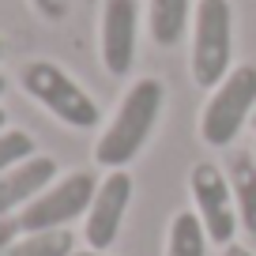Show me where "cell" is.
Returning a JSON list of instances; mask_svg holds the SVG:
<instances>
[{
  "instance_id": "6da1fadb",
  "label": "cell",
  "mask_w": 256,
  "mask_h": 256,
  "mask_svg": "<svg viewBox=\"0 0 256 256\" xmlns=\"http://www.w3.org/2000/svg\"><path fill=\"white\" fill-rule=\"evenodd\" d=\"M162 102H166V87L162 80H136L128 87V94L120 98L117 113H113L110 128L94 144V158L98 166L106 170H124L128 162L144 151V144L151 140L154 124H158V113H162Z\"/></svg>"
},
{
  "instance_id": "7a4b0ae2",
  "label": "cell",
  "mask_w": 256,
  "mask_h": 256,
  "mask_svg": "<svg viewBox=\"0 0 256 256\" xmlns=\"http://www.w3.org/2000/svg\"><path fill=\"white\" fill-rule=\"evenodd\" d=\"M234 12L230 0H200L192 19V80L196 87H218L234 72Z\"/></svg>"
},
{
  "instance_id": "3957f363",
  "label": "cell",
  "mask_w": 256,
  "mask_h": 256,
  "mask_svg": "<svg viewBox=\"0 0 256 256\" xmlns=\"http://www.w3.org/2000/svg\"><path fill=\"white\" fill-rule=\"evenodd\" d=\"M23 90L38 106H46L60 124L68 128H94L98 124V106L72 76L53 60H30L19 76Z\"/></svg>"
},
{
  "instance_id": "277c9868",
  "label": "cell",
  "mask_w": 256,
  "mask_h": 256,
  "mask_svg": "<svg viewBox=\"0 0 256 256\" xmlns=\"http://www.w3.org/2000/svg\"><path fill=\"white\" fill-rule=\"evenodd\" d=\"M252 113H256V68L252 64H238L215 87L211 102L200 113L204 144L208 147H230Z\"/></svg>"
},
{
  "instance_id": "5b68a950",
  "label": "cell",
  "mask_w": 256,
  "mask_h": 256,
  "mask_svg": "<svg viewBox=\"0 0 256 256\" xmlns=\"http://www.w3.org/2000/svg\"><path fill=\"white\" fill-rule=\"evenodd\" d=\"M98 192V177L90 170H76V174L53 181L38 200H30L23 211L16 215L19 230L34 234V230H68V222L87 218V208Z\"/></svg>"
},
{
  "instance_id": "8992f818",
  "label": "cell",
  "mask_w": 256,
  "mask_h": 256,
  "mask_svg": "<svg viewBox=\"0 0 256 256\" xmlns=\"http://www.w3.org/2000/svg\"><path fill=\"white\" fill-rule=\"evenodd\" d=\"M192 204L200 215L204 230H208L211 245H234L238 234V204H234V188L226 170H218L215 162H196L188 174Z\"/></svg>"
},
{
  "instance_id": "52a82bcc",
  "label": "cell",
  "mask_w": 256,
  "mask_h": 256,
  "mask_svg": "<svg viewBox=\"0 0 256 256\" xmlns=\"http://www.w3.org/2000/svg\"><path fill=\"white\" fill-rule=\"evenodd\" d=\"M128 204H132V177L124 170H110V174L98 181V192L87 208V226H83V238H87V248H106L117 241L120 222L128 215Z\"/></svg>"
},
{
  "instance_id": "ba28073f",
  "label": "cell",
  "mask_w": 256,
  "mask_h": 256,
  "mask_svg": "<svg viewBox=\"0 0 256 256\" xmlns=\"http://www.w3.org/2000/svg\"><path fill=\"white\" fill-rule=\"evenodd\" d=\"M136 26H140L136 0H106V8H102V64L110 76H128V68L136 60Z\"/></svg>"
},
{
  "instance_id": "9c48e42d",
  "label": "cell",
  "mask_w": 256,
  "mask_h": 256,
  "mask_svg": "<svg viewBox=\"0 0 256 256\" xmlns=\"http://www.w3.org/2000/svg\"><path fill=\"white\" fill-rule=\"evenodd\" d=\"M53 181H56V162L49 158V154H30V158L19 162L16 170L0 174V218L19 215V211L30 200H38Z\"/></svg>"
},
{
  "instance_id": "30bf717a",
  "label": "cell",
  "mask_w": 256,
  "mask_h": 256,
  "mask_svg": "<svg viewBox=\"0 0 256 256\" xmlns=\"http://www.w3.org/2000/svg\"><path fill=\"white\" fill-rule=\"evenodd\" d=\"M226 177L238 204V222L256 245V151H238L226 158Z\"/></svg>"
},
{
  "instance_id": "8fae6325",
  "label": "cell",
  "mask_w": 256,
  "mask_h": 256,
  "mask_svg": "<svg viewBox=\"0 0 256 256\" xmlns=\"http://www.w3.org/2000/svg\"><path fill=\"white\" fill-rule=\"evenodd\" d=\"M188 4L192 0H151V12H147V26H151V38L158 46H177L188 23Z\"/></svg>"
},
{
  "instance_id": "7c38bea8",
  "label": "cell",
  "mask_w": 256,
  "mask_h": 256,
  "mask_svg": "<svg viewBox=\"0 0 256 256\" xmlns=\"http://www.w3.org/2000/svg\"><path fill=\"white\" fill-rule=\"evenodd\" d=\"M166 256H208V230L196 211H177L170 222Z\"/></svg>"
},
{
  "instance_id": "4fadbf2b",
  "label": "cell",
  "mask_w": 256,
  "mask_h": 256,
  "mask_svg": "<svg viewBox=\"0 0 256 256\" xmlns=\"http://www.w3.org/2000/svg\"><path fill=\"white\" fill-rule=\"evenodd\" d=\"M76 252V238L68 230H34V234H19L4 256H72Z\"/></svg>"
},
{
  "instance_id": "5bb4252c",
  "label": "cell",
  "mask_w": 256,
  "mask_h": 256,
  "mask_svg": "<svg viewBox=\"0 0 256 256\" xmlns=\"http://www.w3.org/2000/svg\"><path fill=\"white\" fill-rule=\"evenodd\" d=\"M30 154H34L30 132H23V128H4V132H0V174L16 170L19 162H26Z\"/></svg>"
},
{
  "instance_id": "9a60e30c",
  "label": "cell",
  "mask_w": 256,
  "mask_h": 256,
  "mask_svg": "<svg viewBox=\"0 0 256 256\" xmlns=\"http://www.w3.org/2000/svg\"><path fill=\"white\" fill-rule=\"evenodd\" d=\"M34 12H38L42 19H49V23H56V19L68 16V0H30Z\"/></svg>"
},
{
  "instance_id": "2e32d148",
  "label": "cell",
  "mask_w": 256,
  "mask_h": 256,
  "mask_svg": "<svg viewBox=\"0 0 256 256\" xmlns=\"http://www.w3.org/2000/svg\"><path fill=\"white\" fill-rule=\"evenodd\" d=\"M19 234H23V230H19L16 218H0V256H4V248H8L12 241L19 238Z\"/></svg>"
},
{
  "instance_id": "e0dca14e",
  "label": "cell",
  "mask_w": 256,
  "mask_h": 256,
  "mask_svg": "<svg viewBox=\"0 0 256 256\" xmlns=\"http://www.w3.org/2000/svg\"><path fill=\"white\" fill-rule=\"evenodd\" d=\"M222 256H256V252H252V248H245V245H226Z\"/></svg>"
},
{
  "instance_id": "ac0fdd59",
  "label": "cell",
  "mask_w": 256,
  "mask_h": 256,
  "mask_svg": "<svg viewBox=\"0 0 256 256\" xmlns=\"http://www.w3.org/2000/svg\"><path fill=\"white\" fill-rule=\"evenodd\" d=\"M72 256H106V252H98V248H76Z\"/></svg>"
},
{
  "instance_id": "d6986e66",
  "label": "cell",
  "mask_w": 256,
  "mask_h": 256,
  "mask_svg": "<svg viewBox=\"0 0 256 256\" xmlns=\"http://www.w3.org/2000/svg\"><path fill=\"white\" fill-rule=\"evenodd\" d=\"M4 128H8V113L0 110V132H4Z\"/></svg>"
},
{
  "instance_id": "ffe728a7",
  "label": "cell",
  "mask_w": 256,
  "mask_h": 256,
  "mask_svg": "<svg viewBox=\"0 0 256 256\" xmlns=\"http://www.w3.org/2000/svg\"><path fill=\"white\" fill-rule=\"evenodd\" d=\"M4 87H8V80H4V76H0V94H4Z\"/></svg>"
},
{
  "instance_id": "44dd1931",
  "label": "cell",
  "mask_w": 256,
  "mask_h": 256,
  "mask_svg": "<svg viewBox=\"0 0 256 256\" xmlns=\"http://www.w3.org/2000/svg\"><path fill=\"white\" fill-rule=\"evenodd\" d=\"M252 128H256V113H252Z\"/></svg>"
},
{
  "instance_id": "7402d4cb",
  "label": "cell",
  "mask_w": 256,
  "mask_h": 256,
  "mask_svg": "<svg viewBox=\"0 0 256 256\" xmlns=\"http://www.w3.org/2000/svg\"><path fill=\"white\" fill-rule=\"evenodd\" d=\"M0 53H4V42H0Z\"/></svg>"
}]
</instances>
